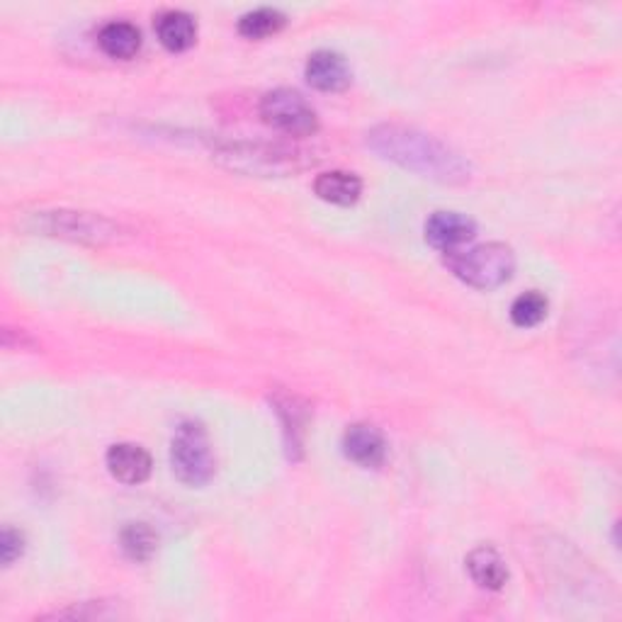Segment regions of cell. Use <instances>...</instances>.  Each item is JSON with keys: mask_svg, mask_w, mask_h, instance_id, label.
I'll return each instance as SVG.
<instances>
[{"mask_svg": "<svg viewBox=\"0 0 622 622\" xmlns=\"http://www.w3.org/2000/svg\"><path fill=\"white\" fill-rule=\"evenodd\" d=\"M314 192L324 202L350 207L360 200L362 181L358 178L356 173H346V171L321 173L319 178L314 181Z\"/></svg>", "mask_w": 622, "mask_h": 622, "instance_id": "12", "label": "cell"}, {"mask_svg": "<svg viewBox=\"0 0 622 622\" xmlns=\"http://www.w3.org/2000/svg\"><path fill=\"white\" fill-rule=\"evenodd\" d=\"M98 47L105 51L110 59L127 61L137 57V51L141 49V33L137 25L124 23V20H112V23L100 27Z\"/></svg>", "mask_w": 622, "mask_h": 622, "instance_id": "11", "label": "cell"}, {"mask_svg": "<svg viewBox=\"0 0 622 622\" xmlns=\"http://www.w3.org/2000/svg\"><path fill=\"white\" fill-rule=\"evenodd\" d=\"M467 572H470L472 582L486 590H499L508 582V567L503 557L489 545L474 547L467 555Z\"/></svg>", "mask_w": 622, "mask_h": 622, "instance_id": "9", "label": "cell"}, {"mask_svg": "<svg viewBox=\"0 0 622 622\" xmlns=\"http://www.w3.org/2000/svg\"><path fill=\"white\" fill-rule=\"evenodd\" d=\"M455 277L474 289H496L513 277L515 256L506 244H480L445 256Z\"/></svg>", "mask_w": 622, "mask_h": 622, "instance_id": "2", "label": "cell"}, {"mask_svg": "<svg viewBox=\"0 0 622 622\" xmlns=\"http://www.w3.org/2000/svg\"><path fill=\"white\" fill-rule=\"evenodd\" d=\"M108 470L122 484H141L151 474V455L134 443H117L108 450Z\"/></svg>", "mask_w": 622, "mask_h": 622, "instance_id": "8", "label": "cell"}, {"mask_svg": "<svg viewBox=\"0 0 622 622\" xmlns=\"http://www.w3.org/2000/svg\"><path fill=\"white\" fill-rule=\"evenodd\" d=\"M25 549V537L23 533L13 531V527H5L3 535H0V559H3V564L10 567L15 562V559L23 555Z\"/></svg>", "mask_w": 622, "mask_h": 622, "instance_id": "16", "label": "cell"}, {"mask_svg": "<svg viewBox=\"0 0 622 622\" xmlns=\"http://www.w3.org/2000/svg\"><path fill=\"white\" fill-rule=\"evenodd\" d=\"M261 117L287 137H311L319 132L314 108L297 90L275 88L261 98Z\"/></svg>", "mask_w": 622, "mask_h": 622, "instance_id": "4", "label": "cell"}, {"mask_svg": "<svg viewBox=\"0 0 622 622\" xmlns=\"http://www.w3.org/2000/svg\"><path fill=\"white\" fill-rule=\"evenodd\" d=\"M304 76L311 88L324 90V92H338L350 86L352 71L344 54H338V51H331V49H321L309 57L307 66H304Z\"/></svg>", "mask_w": 622, "mask_h": 622, "instance_id": "6", "label": "cell"}, {"mask_svg": "<svg viewBox=\"0 0 622 622\" xmlns=\"http://www.w3.org/2000/svg\"><path fill=\"white\" fill-rule=\"evenodd\" d=\"M474 236L476 224L460 212H435L426 222V241L445 256L462 251V246L470 244Z\"/></svg>", "mask_w": 622, "mask_h": 622, "instance_id": "5", "label": "cell"}, {"mask_svg": "<svg viewBox=\"0 0 622 622\" xmlns=\"http://www.w3.org/2000/svg\"><path fill=\"white\" fill-rule=\"evenodd\" d=\"M344 452L348 460L365 470H377L387 460L385 435L370 423H352L344 433Z\"/></svg>", "mask_w": 622, "mask_h": 622, "instance_id": "7", "label": "cell"}, {"mask_svg": "<svg viewBox=\"0 0 622 622\" xmlns=\"http://www.w3.org/2000/svg\"><path fill=\"white\" fill-rule=\"evenodd\" d=\"M287 25V15L277 8H256L238 20V35L246 39H265L277 35Z\"/></svg>", "mask_w": 622, "mask_h": 622, "instance_id": "13", "label": "cell"}, {"mask_svg": "<svg viewBox=\"0 0 622 622\" xmlns=\"http://www.w3.org/2000/svg\"><path fill=\"white\" fill-rule=\"evenodd\" d=\"M368 147L377 151L382 159L419 173L423 178L440 183L470 181L472 169L464 156L421 129L401 127V124H380L368 134Z\"/></svg>", "mask_w": 622, "mask_h": 622, "instance_id": "1", "label": "cell"}, {"mask_svg": "<svg viewBox=\"0 0 622 622\" xmlns=\"http://www.w3.org/2000/svg\"><path fill=\"white\" fill-rule=\"evenodd\" d=\"M156 37L169 51H188L197 39V23L185 10H165L156 20Z\"/></svg>", "mask_w": 622, "mask_h": 622, "instance_id": "10", "label": "cell"}, {"mask_svg": "<svg viewBox=\"0 0 622 622\" xmlns=\"http://www.w3.org/2000/svg\"><path fill=\"white\" fill-rule=\"evenodd\" d=\"M173 474L188 486H204L214 476V455L202 423L183 421L171 443Z\"/></svg>", "mask_w": 622, "mask_h": 622, "instance_id": "3", "label": "cell"}, {"mask_svg": "<svg viewBox=\"0 0 622 622\" xmlns=\"http://www.w3.org/2000/svg\"><path fill=\"white\" fill-rule=\"evenodd\" d=\"M120 543L124 555L134 562H147L153 557L156 547H159V537L151 531L147 523H129L120 535Z\"/></svg>", "mask_w": 622, "mask_h": 622, "instance_id": "14", "label": "cell"}, {"mask_svg": "<svg viewBox=\"0 0 622 622\" xmlns=\"http://www.w3.org/2000/svg\"><path fill=\"white\" fill-rule=\"evenodd\" d=\"M547 309H549L547 297L543 293H537V289H531V293H523L513 299L511 321L518 328H533L547 316Z\"/></svg>", "mask_w": 622, "mask_h": 622, "instance_id": "15", "label": "cell"}]
</instances>
